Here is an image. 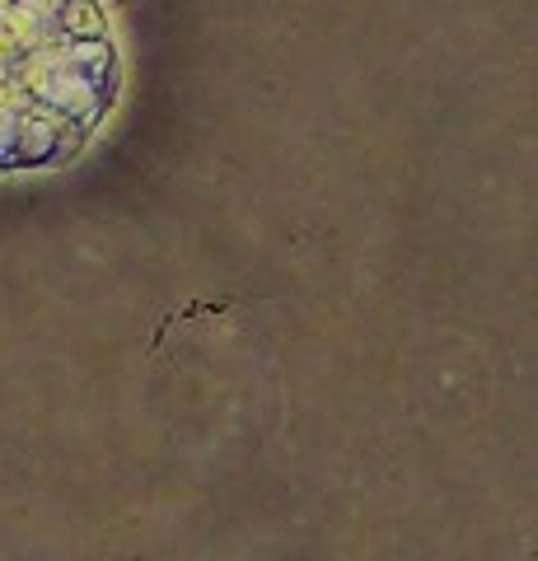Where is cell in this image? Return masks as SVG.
I'll return each instance as SVG.
<instances>
[{
  "mask_svg": "<svg viewBox=\"0 0 538 561\" xmlns=\"http://www.w3.org/2000/svg\"><path fill=\"white\" fill-rule=\"evenodd\" d=\"M123 94L99 0H0V173L61 169Z\"/></svg>",
  "mask_w": 538,
  "mask_h": 561,
  "instance_id": "cell-1",
  "label": "cell"
}]
</instances>
